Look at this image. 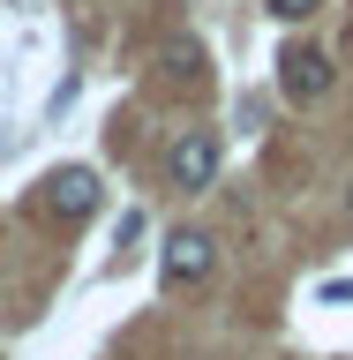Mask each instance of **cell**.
Here are the masks:
<instances>
[{"mask_svg": "<svg viewBox=\"0 0 353 360\" xmlns=\"http://www.w3.org/2000/svg\"><path fill=\"white\" fill-rule=\"evenodd\" d=\"M218 165H225L218 128H188L173 150H166V173H173V188H188V195H203V188L218 180Z\"/></svg>", "mask_w": 353, "mask_h": 360, "instance_id": "obj_1", "label": "cell"}, {"mask_svg": "<svg viewBox=\"0 0 353 360\" xmlns=\"http://www.w3.org/2000/svg\"><path fill=\"white\" fill-rule=\"evenodd\" d=\"M278 90L301 98V105L331 98V53H323V45H286V53H278Z\"/></svg>", "mask_w": 353, "mask_h": 360, "instance_id": "obj_2", "label": "cell"}, {"mask_svg": "<svg viewBox=\"0 0 353 360\" xmlns=\"http://www.w3.org/2000/svg\"><path fill=\"white\" fill-rule=\"evenodd\" d=\"M158 270H166V285H203V278L218 270V248H211V233L180 225L173 240H166V255H158Z\"/></svg>", "mask_w": 353, "mask_h": 360, "instance_id": "obj_3", "label": "cell"}, {"mask_svg": "<svg viewBox=\"0 0 353 360\" xmlns=\"http://www.w3.org/2000/svg\"><path fill=\"white\" fill-rule=\"evenodd\" d=\"M45 210L53 218H90L98 210V173L90 165H61V173L45 180Z\"/></svg>", "mask_w": 353, "mask_h": 360, "instance_id": "obj_4", "label": "cell"}, {"mask_svg": "<svg viewBox=\"0 0 353 360\" xmlns=\"http://www.w3.org/2000/svg\"><path fill=\"white\" fill-rule=\"evenodd\" d=\"M158 68H166L173 83H196V75H203V45L196 38H166V45H158Z\"/></svg>", "mask_w": 353, "mask_h": 360, "instance_id": "obj_5", "label": "cell"}, {"mask_svg": "<svg viewBox=\"0 0 353 360\" xmlns=\"http://www.w3.org/2000/svg\"><path fill=\"white\" fill-rule=\"evenodd\" d=\"M264 8H271V15H278V22H309L316 8H323V0H264Z\"/></svg>", "mask_w": 353, "mask_h": 360, "instance_id": "obj_6", "label": "cell"}, {"mask_svg": "<svg viewBox=\"0 0 353 360\" xmlns=\"http://www.w3.org/2000/svg\"><path fill=\"white\" fill-rule=\"evenodd\" d=\"M323 300H353V278H331V285H323Z\"/></svg>", "mask_w": 353, "mask_h": 360, "instance_id": "obj_7", "label": "cell"}, {"mask_svg": "<svg viewBox=\"0 0 353 360\" xmlns=\"http://www.w3.org/2000/svg\"><path fill=\"white\" fill-rule=\"evenodd\" d=\"M346 225H353V188H346Z\"/></svg>", "mask_w": 353, "mask_h": 360, "instance_id": "obj_8", "label": "cell"}]
</instances>
